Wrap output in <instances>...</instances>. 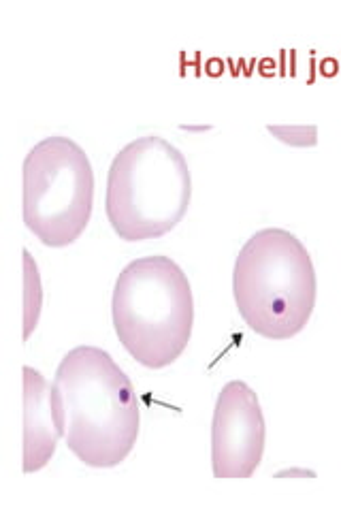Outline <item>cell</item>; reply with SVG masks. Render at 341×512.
I'll return each mask as SVG.
<instances>
[{
	"label": "cell",
	"instance_id": "30bf717a",
	"mask_svg": "<svg viewBox=\"0 0 341 512\" xmlns=\"http://www.w3.org/2000/svg\"><path fill=\"white\" fill-rule=\"evenodd\" d=\"M275 478H316V472L312 470H299V468H288L275 474Z\"/></svg>",
	"mask_w": 341,
	"mask_h": 512
},
{
	"label": "cell",
	"instance_id": "7a4b0ae2",
	"mask_svg": "<svg viewBox=\"0 0 341 512\" xmlns=\"http://www.w3.org/2000/svg\"><path fill=\"white\" fill-rule=\"evenodd\" d=\"M318 278L312 254L286 229L256 231L233 267V297L239 316L271 342L299 335L316 308Z\"/></svg>",
	"mask_w": 341,
	"mask_h": 512
},
{
	"label": "cell",
	"instance_id": "9c48e42d",
	"mask_svg": "<svg viewBox=\"0 0 341 512\" xmlns=\"http://www.w3.org/2000/svg\"><path fill=\"white\" fill-rule=\"evenodd\" d=\"M267 131L290 148H314L318 143L316 124H269Z\"/></svg>",
	"mask_w": 341,
	"mask_h": 512
},
{
	"label": "cell",
	"instance_id": "ba28073f",
	"mask_svg": "<svg viewBox=\"0 0 341 512\" xmlns=\"http://www.w3.org/2000/svg\"><path fill=\"white\" fill-rule=\"evenodd\" d=\"M22 263H24V312H22V338L24 342L30 340V335L35 333L43 312V282L41 271L35 261V256L30 254L28 248L22 250Z\"/></svg>",
	"mask_w": 341,
	"mask_h": 512
},
{
	"label": "cell",
	"instance_id": "5b68a950",
	"mask_svg": "<svg viewBox=\"0 0 341 512\" xmlns=\"http://www.w3.org/2000/svg\"><path fill=\"white\" fill-rule=\"evenodd\" d=\"M94 210V169L71 137H45L24 158L22 218L47 248H67L88 229Z\"/></svg>",
	"mask_w": 341,
	"mask_h": 512
},
{
	"label": "cell",
	"instance_id": "277c9868",
	"mask_svg": "<svg viewBox=\"0 0 341 512\" xmlns=\"http://www.w3.org/2000/svg\"><path fill=\"white\" fill-rule=\"evenodd\" d=\"M190 201L188 160L165 137H137L113 156L105 214L124 242H148L171 233L188 214Z\"/></svg>",
	"mask_w": 341,
	"mask_h": 512
},
{
	"label": "cell",
	"instance_id": "52a82bcc",
	"mask_svg": "<svg viewBox=\"0 0 341 512\" xmlns=\"http://www.w3.org/2000/svg\"><path fill=\"white\" fill-rule=\"evenodd\" d=\"M22 378H24L22 468L26 474H35L54 459L58 442L64 440V427H62V416L56 404L52 382L30 365H24Z\"/></svg>",
	"mask_w": 341,
	"mask_h": 512
},
{
	"label": "cell",
	"instance_id": "3957f363",
	"mask_svg": "<svg viewBox=\"0 0 341 512\" xmlns=\"http://www.w3.org/2000/svg\"><path fill=\"white\" fill-rule=\"evenodd\" d=\"M111 320L118 340L139 365L165 370L184 355L194 329V297L186 271L171 256L128 263L116 278Z\"/></svg>",
	"mask_w": 341,
	"mask_h": 512
},
{
	"label": "cell",
	"instance_id": "8fae6325",
	"mask_svg": "<svg viewBox=\"0 0 341 512\" xmlns=\"http://www.w3.org/2000/svg\"><path fill=\"white\" fill-rule=\"evenodd\" d=\"M211 126H182V131H190V133H201V131H209Z\"/></svg>",
	"mask_w": 341,
	"mask_h": 512
},
{
	"label": "cell",
	"instance_id": "6da1fadb",
	"mask_svg": "<svg viewBox=\"0 0 341 512\" xmlns=\"http://www.w3.org/2000/svg\"><path fill=\"white\" fill-rule=\"evenodd\" d=\"M64 444L88 468H118L139 440L141 410L133 380L99 346H75L52 380Z\"/></svg>",
	"mask_w": 341,
	"mask_h": 512
},
{
	"label": "cell",
	"instance_id": "8992f818",
	"mask_svg": "<svg viewBox=\"0 0 341 512\" xmlns=\"http://www.w3.org/2000/svg\"><path fill=\"white\" fill-rule=\"evenodd\" d=\"M267 425L256 391L243 380L226 382L211 421V470L218 480L252 478L265 455Z\"/></svg>",
	"mask_w": 341,
	"mask_h": 512
}]
</instances>
